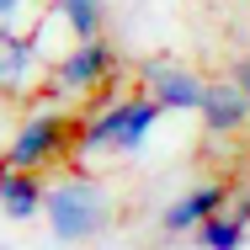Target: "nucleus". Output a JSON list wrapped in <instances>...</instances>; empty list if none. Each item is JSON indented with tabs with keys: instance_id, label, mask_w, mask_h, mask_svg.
<instances>
[{
	"instance_id": "nucleus-1",
	"label": "nucleus",
	"mask_w": 250,
	"mask_h": 250,
	"mask_svg": "<svg viewBox=\"0 0 250 250\" xmlns=\"http://www.w3.org/2000/svg\"><path fill=\"white\" fill-rule=\"evenodd\" d=\"M154 123H160V106L144 91L133 96H101L80 123H75V154H139L149 144Z\"/></svg>"
},
{
	"instance_id": "nucleus-7",
	"label": "nucleus",
	"mask_w": 250,
	"mask_h": 250,
	"mask_svg": "<svg viewBox=\"0 0 250 250\" xmlns=\"http://www.w3.org/2000/svg\"><path fill=\"white\" fill-rule=\"evenodd\" d=\"M197 117L208 133H240L250 123V101L234 80H208L202 85V101H197Z\"/></svg>"
},
{
	"instance_id": "nucleus-3",
	"label": "nucleus",
	"mask_w": 250,
	"mask_h": 250,
	"mask_svg": "<svg viewBox=\"0 0 250 250\" xmlns=\"http://www.w3.org/2000/svg\"><path fill=\"white\" fill-rule=\"evenodd\" d=\"M43 218H48L53 240H64V245L96 240L101 229L112 224V192L101 187L96 176L75 170V176L53 181L48 192H43Z\"/></svg>"
},
{
	"instance_id": "nucleus-15",
	"label": "nucleus",
	"mask_w": 250,
	"mask_h": 250,
	"mask_svg": "<svg viewBox=\"0 0 250 250\" xmlns=\"http://www.w3.org/2000/svg\"><path fill=\"white\" fill-rule=\"evenodd\" d=\"M0 106H5V101H0Z\"/></svg>"
},
{
	"instance_id": "nucleus-10",
	"label": "nucleus",
	"mask_w": 250,
	"mask_h": 250,
	"mask_svg": "<svg viewBox=\"0 0 250 250\" xmlns=\"http://www.w3.org/2000/svg\"><path fill=\"white\" fill-rule=\"evenodd\" d=\"M53 16L64 21L69 43H91L106 32V0H53Z\"/></svg>"
},
{
	"instance_id": "nucleus-5",
	"label": "nucleus",
	"mask_w": 250,
	"mask_h": 250,
	"mask_svg": "<svg viewBox=\"0 0 250 250\" xmlns=\"http://www.w3.org/2000/svg\"><path fill=\"white\" fill-rule=\"evenodd\" d=\"M133 80H139V91H144V96L160 106V112H197L202 85H208L197 69H187L181 59H165V53H154V59H139Z\"/></svg>"
},
{
	"instance_id": "nucleus-4",
	"label": "nucleus",
	"mask_w": 250,
	"mask_h": 250,
	"mask_svg": "<svg viewBox=\"0 0 250 250\" xmlns=\"http://www.w3.org/2000/svg\"><path fill=\"white\" fill-rule=\"evenodd\" d=\"M117 75H123V59L106 43V32H101L91 43H69V48L53 59L48 75H43V91L53 101H91L101 91H112Z\"/></svg>"
},
{
	"instance_id": "nucleus-14",
	"label": "nucleus",
	"mask_w": 250,
	"mask_h": 250,
	"mask_svg": "<svg viewBox=\"0 0 250 250\" xmlns=\"http://www.w3.org/2000/svg\"><path fill=\"white\" fill-rule=\"evenodd\" d=\"M234 85H240V91H245V101H250V59L240 64V75H234Z\"/></svg>"
},
{
	"instance_id": "nucleus-6",
	"label": "nucleus",
	"mask_w": 250,
	"mask_h": 250,
	"mask_svg": "<svg viewBox=\"0 0 250 250\" xmlns=\"http://www.w3.org/2000/svg\"><path fill=\"white\" fill-rule=\"evenodd\" d=\"M43 75H48V59L38 53L32 32H0V101L5 106L32 96L43 85Z\"/></svg>"
},
{
	"instance_id": "nucleus-12",
	"label": "nucleus",
	"mask_w": 250,
	"mask_h": 250,
	"mask_svg": "<svg viewBox=\"0 0 250 250\" xmlns=\"http://www.w3.org/2000/svg\"><path fill=\"white\" fill-rule=\"evenodd\" d=\"M38 0H0V32H32Z\"/></svg>"
},
{
	"instance_id": "nucleus-13",
	"label": "nucleus",
	"mask_w": 250,
	"mask_h": 250,
	"mask_svg": "<svg viewBox=\"0 0 250 250\" xmlns=\"http://www.w3.org/2000/svg\"><path fill=\"white\" fill-rule=\"evenodd\" d=\"M224 208H229V213H234V218H240V224H245V229H250V187H234V192H229V202H224Z\"/></svg>"
},
{
	"instance_id": "nucleus-9",
	"label": "nucleus",
	"mask_w": 250,
	"mask_h": 250,
	"mask_svg": "<svg viewBox=\"0 0 250 250\" xmlns=\"http://www.w3.org/2000/svg\"><path fill=\"white\" fill-rule=\"evenodd\" d=\"M43 176H32V170H5L0 165V213L5 218H16V224H32V218H43Z\"/></svg>"
},
{
	"instance_id": "nucleus-2",
	"label": "nucleus",
	"mask_w": 250,
	"mask_h": 250,
	"mask_svg": "<svg viewBox=\"0 0 250 250\" xmlns=\"http://www.w3.org/2000/svg\"><path fill=\"white\" fill-rule=\"evenodd\" d=\"M75 154V117L59 112V106H38L27 112L21 123H11L5 144H0V165L5 170H32L43 176L53 165H64Z\"/></svg>"
},
{
	"instance_id": "nucleus-11",
	"label": "nucleus",
	"mask_w": 250,
	"mask_h": 250,
	"mask_svg": "<svg viewBox=\"0 0 250 250\" xmlns=\"http://www.w3.org/2000/svg\"><path fill=\"white\" fill-rule=\"evenodd\" d=\"M192 234H197V245H202V250H240L250 229L240 224V218H234V213H229V208H218L213 218H202Z\"/></svg>"
},
{
	"instance_id": "nucleus-8",
	"label": "nucleus",
	"mask_w": 250,
	"mask_h": 250,
	"mask_svg": "<svg viewBox=\"0 0 250 250\" xmlns=\"http://www.w3.org/2000/svg\"><path fill=\"white\" fill-rule=\"evenodd\" d=\"M224 202H229V187H224V181H202V187H192V192H181L176 202H165L160 229H165V234H192L202 218H213Z\"/></svg>"
}]
</instances>
